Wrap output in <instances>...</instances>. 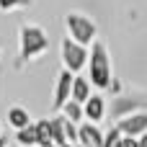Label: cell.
<instances>
[{
    "mask_svg": "<svg viewBox=\"0 0 147 147\" xmlns=\"http://www.w3.org/2000/svg\"><path fill=\"white\" fill-rule=\"evenodd\" d=\"M18 39H21V52H18V62L16 67H23L26 62H34L39 59L41 54H47L49 49V36L41 26L36 23H23L21 31H18Z\"/></svg>",
    "mask_w": 147,
    "mask_h": 147,
    "instance_id": "1",
    "label": "cell"
},
{
    "mask_svg": "<svg viewBox=\"0 0 147 147\" xmlns=\"http://www.w3.org/2000/svg\"><path fill=\"white\" fill-rule=\"evenodd\" d=\"M88 80L90 85H96L98 90H109L114 72H111V57H109V47L98 39L90 47V59H88Z\"/></svg>",
    "mask_w": 147,
    "mask_h": 147,
    "instance_id": "2",
    "label": "cell"
},
{
    "mask_svg": "<svg viewBox=\"0 0 147 147\" xmlns=\"http://www.w3.org/2000/svg\"><path fill=\"white\" fill-rule=\"evenodd\" d=\"M65 26H67V36L75 41V44H80V47H93L98 39V26L88 18V16H83V13H67L65 16Z\"/></svg>",
    "mask_w": 147,
    "mask_h": 147,
    "instance_id": "3",
    "label": "cell"
},
{
    "mask_svg": "<svg viewBox=\"0 0 147 147\" xmlns=\"http://www.w3.org/2000/svg\"><path fill=\"white\" fill-rule=\"evenodd\" d=\"M147 111V96L145 93H121L111 101L109 106V116L119 124L121 119H129L134 114H142Z\"/></svg>",
    "mask_w": 147,
    "mask_h": 147,
    "instance_id": "4",
    "label": "cell"
},
{
    "mask_svg": "<svg viewBox=\"0 0 147 147\" xmlns=\"http://www.w3.org/2000/svg\"><path fill=\"white\" fill-rule=\"evenodd\" d=\"M88 59H90V52H88L85 47L75 44L70 36L62 39V62H65V70H67V72L78 75V72L88 65Z\"/></svg>",
    "mask_w": 147,
    "mask_h": 147,
    "instance_id": "5",
    "label": "cell"
},
{
    "mask_svg": "<svg viewBox=\"0 0 147 147\" xmlns=\"http://www.w3.org/2000/svg\"><path fill=\"white\" fill-rule=\"evenodd\" d=\"M72 83H75V75L62 70L57 75V83H54V98H52V109L54 111H62L67 101H72Z\"/></svg>",
    "mask_w": 147,
    "mask_h": 147,
    "instance_id": "6",
    "label": "cell"
},
{
    "mask_svg": "<svg viewBox=\"0 0 147 147\" xmlns=\"http://www.w3.org/2000/svg\"><path fill=\"white\" fill-rule=\"evenodd\" d=\"M116 129H119L124 137H134V140H140L142 134H147V111L134 114V116H129V119H121V121L116 124Z\"/></svg>",
    "mask_w": 147,
    "mask_h": 147,
    "instance_id": "7",
    "label": "cell"
},
{
    "mask_svg": "<svg viewBox=\"0 0 147 147\" xmlns=\"http://www.w3.org/2000/svg\"><path fill=\"white\" fill-rule=\"evenodd\" d=\"M103 137L106 134L98 129V124L85 121V124L78 127V145H83V147H103Z\"/></svg>",
    "mask_w": 147,
    "mask_h": 147,
    "instance_id": "8",
    "label": "cell"
},
{
    "mask_svg": "<svg viewBox=\"0 0 147 147\" xmlns=\"http://www.w3.org/2000/svg\"><path fill=\"white\" fill-rule=\"evenodd\" d=\"M83 109H85V119H88L90 124H98V121L106 119V114H109V106H106V98H103V96H90Z\"/></svg>",
    "mask_w": 147,
    "mask_h": 147,
    "instance_id": "9",
    "label": "cell"
},
{
    "mask_svg": "<svg viewBox=\"0 0 147 147\" xmlns=\"http://www.w3.org/2000/svg\"><path fill=\"white\" fill-rule=\"evenodd\" d=\"M5 119H8V124H10L16 132H21V129H26V127L34 124V121H31V114H28L26 109H21V106H10Z\"/></svg>",
    "mask_w": 147,
    "mask_h": 147,
    "instance_id": "10",
    "label": "cell"
},
{
    "mask_svg": "<svg viewBox=\"0 0 147 147\" xmlns=\"http://www.w3.org/2000/svg\"><path fill=\"white\" fill-rule=\"evenodd\" d=\"M90 96H93V85H90V80L75 75V83H72V101H78V103L85 106Z\"/></svg>",
    "mask_w": 147,
    "mask_h": 147,
    "instance_id": "11",
    "label": "cell"
},
{
    "mask_svg": "<svg viewBox=\"0 0 147 147\" xmlns=\"http://www.w3.org/2000/svg\"><path fill=\"white\" fill-rule=\"evenodd\" d=\"M34 127H36V147L54 145V137H52V119H41V121H36Z\"/></svg>",
    "mask_w": 147,
    "mask_h": 147,
    "instance_id": "12",
    "label": "cell"
},
{
    "mask_svg": "<svg viewBox=\"0 0 147 147\" xmlns=\"http://www.w3.org/2000/svg\"><path fill=\"white\" fill-rule=\"evenodd\" d=\"M62 116H65L67 121H72V124L80 127V121L85 119V109H83V103H78V101H67L65 109H62Z\"/></svg>",
    "mask_w": 147,
    "mask_h": 147,
    "instance_id": "13",
    "label": "cell"
},
{
    "mask_svg": "<svg viewBox=\"0 0 147 147\" xmlns=\"http://www.w3.org/2000/svg\"><path fill=\"white\" fill-rule=\"evenodd\" d=\"M52 137H54V145H57V147H65V145H67L65 116H54V119H52Z\"/></svg>",
    "mask_w": 147,
    "mask_h": 147,
    "instance_id": "14",
    "label": "cell"
},
{
    "mask_svg": "<svg viewBox=\"0 0 147 147\" xmlns=\"http://www.w3.org/2000/svg\"><path fill=\"white\" fill-rule=\"evenodd\" d=\"M16 142H18L21 147H36V127L31 124V127L16 132Z\"/></svg>",
    "mask_w": 147,
    "mask_h": 147,
    "instance_id": "15",
    "label": "cell"
},
{
    "mask_svg": "<svg viewBox=\"0 0 147 147\" xmlns=\"http://www.w3.org/2000/svg\"><path fill=\"white\" fill-rule=\"evenodd\" d=\"M31 0H0V10H18V8H28Z\"/></svg>",
    "mask_w": 147,
    "mask_h": 147,
    "instance_id": "16",
    "label": "cell"
},
{
    "mask_svg": "<svg viewBox=\"0 0 147 147\" xmlns=\"http://www.w3.org/2000/svg\"><path fill=\"white\" fill-rule=\"evenodd\" d=\"M121 137H124V134H121V132L116 129V124H114V127L106 132V137H103V147H114L119 140H121Z\"/></svg>",
    "mask_w": 147,
    "mask_h": 147,
    "instance_id": "17",
    "label": "cell"
},
{
    "mask_svg": "<svg viewBox=\"0 0 147 147\" xmlns=\"http://www.w3.org/2000/svg\"><path fill=\"white\" fill-rule=\"evenodd\" d=\"M65 134H67V145H78V124L65 119Z\"/></svg>",
    "mask_w": 147,
    "mask_h": 147,
    "instance_id": "18",
    "label": "cell"
},
{
    "mask_svg": "<svg viewBox=\"0 0 147 147\" xmlns=\"http://www.w3.org/2000/svg\"><path fill=\"white\" fill-rule=\"evenodd\" d=\"M109 93H114V98H116V96H121V83H119L116 78L111 80V85H109Z\"/></svg>",
    "mask_w": 147,
    "mask_h": 147,
    "instance_id": "19",
    "label": "cell"
},
{
    "mask_svg": "<svg viewBox=\"0 0 147 147\" xmlns=\"http://www.w3.org/2000/svg\"><path fill=\"white\" fill-rule=\"evenodd\" d=\"M121 145H124V147H137V140H134V137H124Z\"/></svg>",
    "mask_w": 147,
    "mask_h": 147,
    "instance_id": "20",
    "label": "cell"
},
{
    "mask_svg": "<svg viewBox=\"0 0 147 147\" xmlns=\"http://www.w3.org/2000/svg\"><path fill=\"white\" fill-rule=\"evenodd\" d=\"M137 147H147V134H142V137L137 140Z\"/></svg>",
    "mask_w": 147,
    "mask_h": 147,
    "instance_id": "21",
    "label": "cell"
},
{
    "mask_svg": "<svg viewBox=\"0 0 147 147\" xmlns=\"http://www.w3.org/2000/svg\"><path fill=\"white\" fill-rule=\"evenodd\" d=\"M121 140H124V137H121ZM121 140H119V142H116V145H114V147H124V145H121Z\"/></svg>",
    "mask_w": 147,
    "mask_h": 147,
    "instance_id": "22",
    "label": "cell"
},
{
    "mask_svg": "<svg viewBox=\"0 0 147 147\" xmlns=\"http://www.w3.org/2000/svg\"><path fill=\"white\" fill-rule=\"evenodd\" d=\"M65 147H78V145H65Z\"/></svg>",
    "mask_w": 147,
    "mask_h": 147,
    "instance_id": "23",
    "label": "cell"
},
{
    "mask_svg": "<svg viewBox=\"0 0 147 147\" xmlns=\"http://www.w3.org/2000/svg\"><path fill=\"white\" fill-rule=\"evenodd\" d=\"M44 147H57V145H44Z\"/></svg>",
    "mask_w": 147,
    "mask_h": 147,
    "instance_id": "24",
    "label": "cell"
},
{
    "mask_svg": "<svg viewBox=\"0 0 147 147\" xmlns=\"http://www.w3.org/2000/svg\"><path fill=\"white\" fill-rule=\"evenodd\" d=\"M78 147H83V145H78Z\"/></svg>",
    "mask_w": 147,
    "mask_h": 147,
    "instance_id": "25",
    "label": "cell"
},
{
    "mask_svg": "<svg viewBox=\"0 0 147 147\" xmlns=\"http://www.w3.org/2000/svg\"><path fill=\"white\" fill-rule=\"evenodd\" d=\"M0 137H3V134H0Z\"/></svg>",
    "mask_w": 147,
    "mask_h": 147,
    "instance_id": "26",
    "label": "cell"
}]
</instances>
